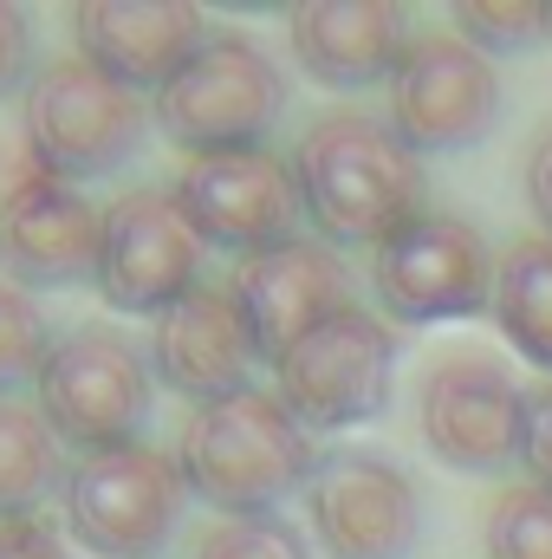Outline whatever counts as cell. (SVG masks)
<instances>
[{
	"label": "cell",
	"mask_w": 552,
	"mask_h": 559,
	"mask_svg": "<svg viewBox=\"0 0 552 559\" xmlns=\"http://www.w3.org/2000/svg\"><path fill=\"white\" fill-rule=\"evenodd\" d=\"M292 189L325 248H384L422 215V156L371 111H325L292 143Z\"/></svg>",
	"instance_id": "obj_1"
},
{
	"label": "cell",
	"mask_w": 552,
	"mask_h": 559,
	"mask_svg": "<svg viewBox=\"0 0 552 559\" xmlns=\"http://www.w3.org/2000/svg\"><path fill=\"white\" fill-rule=\"evenodd\" d=\"M176 468L189 495L221 508L228 521L241 514H274L286 495H299L319 468L312 429L279 404V391H235L221 404H202L182 423Z\"/></svg>",
	"instance_id": "obj_2"
},
{
	"label": "cell",
	"mask_w": 552,
	"mask_h": 559,
	"mask_svg": "<svg viewBox=\"0 0 552 559\" xmlns=\"http://www.w3.org/2000/svg\"><path fill=\"white\" fill-rule=\"evenodd\" d=\"M20 131H26L39 176L79 189V182L118 176L137 156L149 138V105H143V92L118 85L92 59H52L26 85Z\"/></svg>",
	"instance_id": "obj_3"
},
{
	"label": "cell",
	"mask_w": 552,
	"mask_h": 559,
	"mask_svg": "<svg viewBox=\"0 0 552 559\" xmlns=\"http://www.w3.org/2000/svg\"><path fill=\"white\" fill-rule=\"evenodd\" d=\"M286 111V72L267 59V46L241 33H208L202 52L156 92L163 138L189 156H235L267 150V131Z\"/></svg>",
	"instance_id": "obj_4"
},
{
	"label": "cell",
	"mask_w": 552,
	"mask_h": 559,
	"mask_svg": "<svg viewBox=\"0 0 552 559\" xmlns=\"http://www.w3.org/2000/svg\"><path fill=\"white\" fill-rule=\"evenodd\" d=\"M39 417L52 423L59 442H72L79 455H105V449H131L149 417V352L118 325H72L65 338H52V358L39 371Z\"/></svg>",
	"instance_id": "obj_5"
},
{
	"label": "cell",
	"mask_w": 552,
	"mask_h": 559,
	"mask_svg": "<svg viewBox=\"0 0 552 559\" xmlns=\"http://www.w3.org/2000/svg\"><path fill=\"white\" fill-rule=\"evenodd\" d=\"M182 468L149 442L79 455L59 488L72 540L98 559H156L182 527Z\"/></svg>",
	"instance_id": "obj_6"
},
{
	"label": "cell",
	"mask_w": 552,
	"mask_h": 559,
	"mask_svg": "<svg viewBox=\"0 0 552 559\" xmlns=\"http://www.w3.org/2000/svg\"><path fill=\"white\" fill-rule=\"evenodd\" d=\"M391 371H397V332L364 306L332 312L274 365L279 404L305 429H345L377 417L391 404Z\"/></svg>",
	"instance_id": "obj_7"
},
{
	"label": "cell",
	"mask_w": 552,
	"mask_h": 559,
	"mask_svg": "<svg viewBox=\"0 0 552 559\" xmlns=\"http://www.w3.org/2000/svg\"><path fill=\"white\" fill-rule=\"evenodd\" d=\"M494 254L475 222L461 215H416L371 254V293L391 319L429 325V319H468L494 299Z\"/></svg>",
	"instance_id": "obj_8"
},
{
	"label": "cell",
	"mask_w": 552,
	"mask_h": 559,
	"mask_svg": "<svg viewBox=\"0 0 552 559\" xmlns=\"http://www.w3.org/2000/svg\"><path fill=\"white\" fill-rule=\"evenodd\" d=\"M305 521L332 559H410L422 540V495L377 449H332L305 481Z\"/></svg>",
	"instance_id": "obj_9"
},
{
	"label": "cell",
	"mask_w": 552,
	"mask_h": 559,
	"mask_svg": "<svg viewBox=\"0 0 552 559\" xmlns=\"http://www.w3.org/2000/svg\"><path fill=\"white\" fill-rule=\"evenodd\" d=\"M501 118V72L461 33H416L391 79V131L416 156L468 150Z\"/></svg>",
	"instance_id": "obj_10"
},
{
	"label": "cell",
	"mask_w": 552,
	"mask_h": 559,
	"mask_svg": "<svg viewBox=\"0 0 552 559\" xmlns=\"http://www.w3.org/2000/svg\"><path fill=\"white\" fill-rule=\"evenodd\" d=\"M169 195H176L182 222L202 235V248H221V254H241V261L299 241L292 222L305 215L299 209V189H292V163H279L274 150L195 156L176 176Z\"/></svg>",
	"instance_id": "obj_11"
},
{
	"label": "cell",
	"mask_w": 552,
	"mask_h": 559,
	"mask_svg": "<svg viewBox=\"0 0 552 559\" xmlns=\"http://www.w3.org/2000/svg\"><path fill=\"white\" fill-rule=\"evenodd\" d=\"M416 423L435 462L461 475H507L520 462V423L527 397L488 352H455L422 378Z\"/></svg>",
	"instance_id": "obj_12"
},
{
	"label": "cell",
	"mask_w": 552,
	"mask_h": 559,
	"mask_svg": "<svg viewBox=\"0 0 552 559\" xmlns=\"http://www.w3.org/2000/svg\"><path fill=\"white\" fill-rule=\"evenodd\" d=\"M202 286V235L182 222L169 189H131L105 209L98 293L118 312H169Z\"/></svg>",
	"instance_id": "obj_13"
},
{
	"label": "cell",
	"mask_w": 552,
	"mask_h": 559,
	"mask_svg": "<svg viewBox=\"0 0 552 559\" xmlns=\"http://www.w3.org/2000/svg\"><path fill=\"white\" fill-rule=\"evenodd\" d=\"M98 241H105V209H92L72 182L20 176L0 195V267L26 293L98 280Z\"/></svg>",
	"instance_id": "obj_14"
},
{
	"label": "cell",
	"mask_w": 552,
	"mask_h": 559,
	"mask_svg": "<svg viewBox=\"0 0 552 559\" xmlns=\"http://www.w3.org/2000/svg\"><path fill=\"white\" fill-rule=\"evenodd\" d=\"M228 293H235V306L254 332V352L267 365H279L312 325H325L332 312L351 306V274L325 241H286V248L241 261Z\"/></svg>",
	"instance_id": "obj_15"
},
{
	"label": "cell",
	"mask_w": 552,
	"mask_h": 559,
	"mask_svg": "<svg viewBox=\"0 0 552 559\" xmlns=\"http://www.w3.org/2000/svg\"><path fill=\"white\" fill-rule=\"evenodd\" d=\"M254 365H261V352H254V332H248L228 286H195L149 332V371L176 397H195V411L248 391Z\"/></svg>",
	"instance_id": "obj_16"
},
{
	"label": "cell",
	"mask_w": 552,
	"mask_h": 559,
	"mask_svg": "<svg viewBox=\"0 0 552 559\" xmlns=\"http://www.w3.org/2000/svg\"><path fill=\"white\" fill-rule=\"evenodd\" d=\"M292 59L332 85V92H364L377 79H397L404 52H410V20L404 7H377V0H319V7H292L286 20Z\"/></svg>",
	"instance_id": "obj_17"
},
{
	"label": "cell",
	"mask_w": 552,
	"mask_h": 559,
	"mask_svg": "<svg viewBox=\"0 0 552 559\" xmlns=\"http://www.w3.org/2000/svg\"><path fill=\"white\" fill-rule=\"evenodd\" d=\"M72 39H79V59H92L98 72H111L118 85H169L208 39L202 13L195 7H124V0H105V7H79L72 13Z\"/></svg>",
	"instance_id": "obj_18"
},
{
	"label": "cell",
	"mask_w": 552,
	"mask_h": 559,
	"mask_svg": "<svg viewBox=\"0 0 552 559\" xmlns=\"http://www.w3.org/2000/svg\"><path fill=\"white\" fill-rule=\"evenodd\" d=\"M494 319L514 352H527L540 371H552V241H514L494 267Z\"/></svg>",
	"instance_id": "obj_19"
},
{
	"label": "cell",
	"mask_w": 552,
	"mask_h": 559,
	"mask_svg": "<svg viewBox=\"0 0 552 559\" xmlns=\"http://www.w3.org/2000/svg\"><path fill=\"white\" fill-rule=\"evenodd\" d=\"M65 455L59 436L39 411L0 404V521H39V501L65 488Z\"/></svg>",
	"instance_id": "obj_20"
},
{
	"label": "cell",
	"mask_w": 552,
	"mask_h": 559,
	"mask_svg": "<svg viewBox=\"0 0 552 559\" xmlns=\"http://www.w3.org/2000/svg\"><path fill=\"white\" fill-rule=\"evenodd\" d=\"M52 358V332H46V312L33 306L26 286L0 280V404H13V391L39 384Z\"/></svg>",
	"instance_id": "obj_21"
},
{
	"label": "cell",
	"mask_w": 552,
	"mask_h": 559,
	"mask_svg": "<svg viewBox=\"0 0 552 559\" xmlns=\"http://www.w3.org/2000/svg\"><path fill=\"white\" fill-rule=\"evenodd\" d=\"M488 559H552V495L507 488L488 508Z\"/></svg>",
	"instance_id": "obj_22"
},
{
	"label": "cell",
	"mask_w": 552,
	"mask_h": 559,
	"mask_svg": "<svg viewBox=\"0 0 552 559\" xmlns=\"http://www.w3.org/2000/svg\"><path fill=\"white\" fill-rule=\"evenodd\" d=\"M195 559H312V547L279 514H241V521H215L195 540Z\"/></svg>",
	"instance_id": "obj_23"
},
{
	"label": "cell",
	"mask_w": 552,
	"mask_h": 559,
	"mask_svg": "<svg viewBox=\"0 0 552 559\" xmlns=\"http://www.w3.org/2000/svg\"><path fill=\"white\" fill-rule=\"evenodd\" d=\"M455 33L475 52L507 59V52H527L540 33H552V7H455Z\"/></svg>",
	"instance_id": "obj_24"
},
{
	"label": "cell",
	"mask_w": 552,
	"mask_h": 559,
	"mask_svg": "<svg viewBox=\"0 0 552 559\" xmlns=\"http://www.w3.org/2000/svg\"><path fill=\"white\" fill-rule=\"evenodd\" d=\"M520 468H527V488H547V495H552V384L527 391V423H520Z\"/></svg>",
	"instance_id": "obj_25"
},
{
	"label": "cell",
	"mask_w": 552,
	"mask_h": 559,
	"mask_svg": "<svg viewBox=\"0 0 552 559\" xmlns=\"http://www.w3.org/2000/svg\"><path fill=\"white\" fill-rule=\"evenodd\" d=\"M26 72H33V20L20 7H0V98L33 85Z\"/></svg>",
	"instance_id": "obj_26"
},
{
	"label": "cell",
	"mask_w": 552,
	"mask_h": 559,
	"mask_svg": "<svg viewBox=\"0 0 552 559\" xmlns=\"http://www.w3.org/2000/svg\"><path fill=\"white\" fill-rule=\"evenodd\" d=\"M0 559H65L46 521H0Z\"/></svg>",
	"instance_id": "obj_27"
},
{
	"label": "cell",
	"mask_w": 552,
	"mask_h": 559,
	"mask_svg": "<svg viewBox=\"0 0 552 559\" xmlns=\"http://www.w3.org/2000/svg\"><path fill=\"white\" fill-rule=\"evenodd\" d=\"M527 202H533V215H540V228L552 241V124L527 150Z\"/></svg>",
	"instance_id": "obj_28"
}]
</instances>
